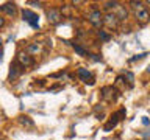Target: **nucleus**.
<instances>
[{
  "label": "nucleus",
  "instance_id": "1",
  "mask_svg": "<svg viewBox=\"0 0 150 140\" xmlns=\"http://www.w3.org/2000/svg\"><path fill=\"white\" fill-rule=\"evenodd\" d=\"M22 17H23V20H25L27 23H30L33 28L39 27V16H38L36 13H33L31 9H23V11H22Z\"/></svg>",
  "mask_w": 150,
  "mask_h": 140
},
{
  "label": "nucleus",
  "instance_id": "17",
  "mask_svg": "<svg viewBox=\"0 0 150 140\" xmlns=\"http://www.w3.org/2000/svg\"><path fill=\"white\" fill-rule=\"evenodd\" d=\"M98 36H100V39H102V41H108V39H110V34H106V33H105V31H102V30L98 31Z\"/></svg>",
  "mask_w": 150,
  "mask_h": 140
},
{
  "label": "nucleus",
  "instance_id": "3",
  "mask_svg": "<svg viewBox=\"0 0 150 140\" xmlns=\"http://www.w3.org/2000/svg\"><path fill=\"white\" fill-rule=\"evenodd\" d=\"M89 22L97 28H100L103 25V14H102L100 9H92V11L89 13Z\"/></svg>",
  "mask_w": 150,
  "mask_h": 140
},
{
  "label": "nucleus",
  "instance_id": "9",
  "mask_svg": "<svg viewBox=\"0 0 150 140\" xmlns=\"http://www.w3.org/2000/svg\"><path fill=\"white\" fill-rule=\"evenodd\" d=\"M47 20H49V23H52V25L59 23L61 22V13L58 9H49V11H47Z\"/></svg>",
  "mask_w": 150,
  "mask_h": 140
},
{
  "label": "nucleus",
  "instance_id": "21",
  "mask_svg": "<svg viewBox=\"0 0 150 140\" xmlns=\"http://www.w3.org/2000/svg\"><path fill=\"white\" fill-rule=\"evenodd\" d=\"M145 3H147V6L150 8V0H149V2H145Z\"/></svg>",
  "mask_w": 150,
  "mask_h": 140
},
{
  "label": "nucleus",
  "instance_id": "8",
  "mask_svg": "<svg viewBox=\"0 0 150 140\" xmlns=\"http://www.w3.org/2000/svg\"><path fill=\"white\" fill-rule=\"evenodd\" d=\"M124 115H125V109H120V111H117L116 114L111 117V120H110V121H108V123L105 125V131H110L111 128H114V126L117 125V121L120 120L119 117H124Z\"/></svg>",
  "mask_w": 150,
  "mask_h": 140
},
{
  "label": "nucleus",
  "instance_id": "15",
  "mask_svg": "<svg viewBox=\"0 0 150 140\" xmlns=\"http://www.w3.org/2000/svg\"><path fill=\"white\" fill-rule=\"evenodd\" d=\"M74 50L77 51V53L80 55V56H89V53L84 48H81V47H80L78 44H74Z\"/></svg>",
  "mask_w": 150,
  "mask_h": 140
},
{
  "label": "nucleus",
  "instance_id": "2",
  "mask_svg": "<svg viewBox=\"0 0 150 140\" xmlns=\"http://www.w3.org/2000/svg\"><path fill=\"white\" fill-rule=\"evenodd\" d=\"M119 19H117V16L114 13H106L105 16H103V25H106L108 28H111V30H116L117 27H119Z\"/></svg>",
  "mask_w": 150,
  "mask_h": 140
},
{
  "label": "nucleus",
  "instance_id": "13",
  "mask_svg": "<svg viewBox=\"0 0 150 140\" xmlns=\"http://www.w3.org/2000/svg\"><path fill=\"white\" fill-rule=\"evenodd\" d=\"M19 123L27 126V128H33V126H35V121H33L28 115H21L19 117Z\"/></svg>",
  "mask_w": 150,
  "mask_h": 140
},
{
  "label": "nucleus",
  "instance_id": "6",
  "mask_svg": "<svg viewBox=\"0 0 150 140\" xmlns=\"http://www.w3.org/2000/svg\"><path fill=\"white\" fill-rule=\"evenodd\" d=\"M22 72H23V67H22L21 64H19V61H14V62H11V67H9V75H8V78H9V79H16Z\"/></svg>",
  "mask_w": 150,
  "mask_h": 140
},
{
  "label": "nucleus",
  "instance_id": "22",
  "mask_svg": "<svg viewBox=\"0 0 150 140\" xmlns=\"http://www.w3.org/2000/svg\"><path fill=\"white\" fill-rule=\"evenodd\" d=\"M0 61H2V51H0Z\"/></svg>",
  "mask_w": 150,
  "mask_h": 140
},
{
  "label": "nucleus",
  "instance_id": "18",
  "mask_svg": "<svg viewBox=\"0 0 150 140\" xmlns=\"http://www.w3.org/2000/svg\"><path fill=\"white\" fill-rule=\"evenodd\" d=\"M28 5H35V6H41V2H28Z\"/></svg>",
  "mask_w": 150,
  "mask_h": 140
},
{
  "label": "nucleus",
  "instance_id": "4",
  "mask_svg": "<svg viewBox=\"0 0 150 140\" xmlns=\"http://www.w3.org/2000/svg\"><path fill=\"white\" fill-rule=\"evenodd\" d=\"M17 61H19V64L22 65L23 69H27V67H31L33 64H35V59L31 58L28 53H25V51H21L17 56Z\"/></svg>",
  "mask_w": 150,
  "mask_h": 140
},
{
  "label": "nucleus",
  "instance_id": "16",
  "mask_svg": "<svg viewBox=\"0 0 150 140\" xmlns=\"http://www.w3.org/2000/svg\"><path fill=\"white\" fill-rule=\"evenodd\" d=\"M130 6L134 9V11H139V9L144 8V2H130Z\"/></svg>",
  "mask_w": 150,
  "mask_h": 140
},
{
  "label": "nucleus",
  "instance_id": "20",
  "mask_svg": "<svg viewBox=\"0 0 150 140\" xmlns=\"http://www.w3.org/2000/svg\"><path fill=\"white\" fill-rule=\"evenodd\" d=\"M84 2H80V0H77V2H72V5H83Z\"/></svg>",
  "mask_w": 150,
  "mask_h": 140
},
{
  "label": "nucleus",
  "instance_id": "7",
  "mask_svg": "<svg viewBox=\"0 0 150 140\" xmlns=\"http://www.w3.org/2000/svg\"><path fill=\"white\" fill-rule=\"evenodd\" d=\"M134 19L138 20L139 23H147L150 20V13H149V9L147 8H142V9H139V11H134Z\"/></svg>",
  "mask_w": 150,
  "mask_h": 140
},
{
  "label": "nucleus",
  "instance_id": "14",
  "mask_svg": "<svg viewBox=\"0 0 150 140\" xmlns=\"http://www.w3.org/2000/svg\"><path fill=\"white\" fill-rule=\"evenodd\" d=\"M119 5H120L119 2H105L103 6H105V9H108V13H110V9H116Z\"/></svg>",
  "mask_w": 150,
  "mask_h": 140
},
{
  "label": "nucleus",
  "instance_id": "5",
  "mask_svg": "<svg viewBox=\"0 0 150 140\" xmlns=\"http://www.w3.org/2000/svg\"><path fill=\"white\" fill-rule=\"evenodd\" d=\"M0 11L5 13L6 16L14 17L17 14V6H16V3H13V2H6V3L0 5Z\"/></svg>",
  "mask_w": 150,
  "mask_h": 140
},
{
  "label": "nucleus",
  "instance_id": "11",
  "mask_svg": "<svg viewBox=\"0 0 150 140\" xmlns=\"http://www.w3.org/2000/svg\"><path fill=\"white\" fill-rule=\"evenodd\" d=\"M78 76L81 78V81L83 83H89V84H92L94 83V79H92V75H91V72L89 70H86V69H78Z\"/></svg>",
  "mask_w": 150,
  "mask_h": 140
},
{
  "label": "nucleus",
  "instance_id": "19",
  "mask_svg": "<svg viewBox=\"0 0 150 140\" xmlns=\"http://www.w3.org/2000/svg\"><path fill=\"white\" fill-rule=\"evenodd\" d=\"M3 25H5V19H3L2 16H0V28H2Z\"/></svg>",
  "mask_w": 150,
  "mask_h": 140
},
{
  "label": "nucleus",
  "instance_id": "12",
  "mask_svg": "<svg viewBox=\"0 0 150 140\" xmlns=\"http://www.w3.org/2000/svg\"><path fill=\"white\" fill-rule=\"evenodd\" d=\"M114 14L117 16L119 20H127V17H128V11H127V8L122 6V5H119V6L114 9Z\"/></svg>",
  "mask_w": 150,
  "mask_h": 140
},
{
  "label": "nucleus",
  "instance_id": "10",
  "mask_svg": "<svg viewBox=\"0 0 150 140\" xmlns=\"http://www.w3.org/2000/svg\"><path fill=\"white\" fill-rule=\"evenodd\" d=\"M25 53H28V55H39V53H42V45L39 44V42L28 44L27 48H25Z\"/></svg>",
  "mask_w": 150,
  "mask_h": 140
}]
</instances>
